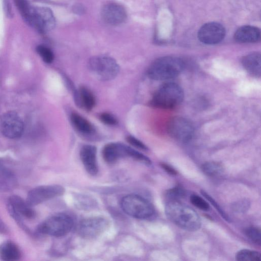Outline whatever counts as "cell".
<instances>
[{
	"mask_svg": "<svg viewBox=\"0 0 261 261\" xmlns=\"http://www.w3.org/2000/svg\"><path fill=\"white\" fill-rule=\"evenodd\" d=\"M16 184V179L12 173L0 165V188L9 190Z\"/></svg>",
	"mask_w": 261,
	"mask_h": 261,
	"instance_id": "cell-22",
	"label": "cell"
},
{
	"mask_svg": "<svg viewBox=\"0 0 261 261\" xmlns=\"http://www.w3.org/2000/svg\"><path fill=\"white\" fill-rule=\"evenodd\" d=\"M70 121L75 130L83 135L89 136L94 133L95 129L92 124L77 113L71 114Z\"/></svg>",
	"mask_w": 261,
	"mask_h": 261,
	"instance_id": "cell-20",
	"label": "cell"
},
{
	"mask_svg": "<svg viewBox=\"0 0 261 261\" xmlns=\"http://www.w3.org/2000/svg\"><path fill=\"white\" fill-rule=\"evenodd\" d=\"M190 199L191 203L198 208L203 211H208L210 210L208 202L199 195L192 194Z\"/></svg>",
	"mask_w": 261,
	"mask_h": 261,
	"instance_id": "cell-28",
	"label": "cell"
},
{
	"mask_svg": "<svg viewBox=\"0 0 261 261\" xmlns=\"http://www.w3.org/2000/svg\"><path fill=\"white\" fill-rule=\"evenodd\" d=\"M100 121L108 125H115L118 123L116 117L109 113H102L99 116Z\"/></svg>",
	"mask_w": 261,
	"mask_h": 261,
	"instance_id": "cell-31",
	"label": "cell"
},
{
	"mask_svg": "<svg viewBox=\"0 0 261 261\" xmlns=\"http://www.w3.org/2000/svg\"><path fill=\"white\" fill-rule=\"evenodd\" d=\"M184 92L177 84L165 83L155 92L151 101L154 107L163 109H172L178 106L183 100Z\"/></svg>",
	"mask_w": 261,
	"mask_h": 261,
	"instance_id": "cell-3",
	"label": "cell"
},
{
	"mask_svg": "<svg viewBox=\"0 0 261 261\" xmlns=\"http://www.w3.org/2000/svg\"><path fill=\"white\" fill-rule=\"evenodd\" d=\"M73 220L68 215L59 213L41 223L37 227L38 232L55 237L67 235L73 226Z\"/></svg>",
	"mask_w": 261,
	"mask_h": 261,
	"instance_id": "cell-4",
	"label": "cell"
},
{
	"mask_svg": "<svg viewBox=\"0 0 261 261\" xmlns=\"http://www.w3.org/2000/svg\"><path fill=\"white\" fill-rule=\"evenodd\" d=\"M201 169L205 174L209 176H218L223 172V168L221 164L212 161L203 163Z\"/></svg>",
	"mask_w": 261,
	"mask_h": 261,
	"instance_id": "cell-23",
	"label": "cell"
},
{
	"mask_svg": "<svg viewBox=\"0 0 261 261\" xmlns=\"http://www.w3.org/2000/svg\"><path fill=\"white\" fill-rule=\"evenodd\" d=\"M23 121L18 114L10 111L4 114L0 119V130L7 138L15 139L20 137L23 132Z\"/></svg>",
	"mask_w": 261,
	"mask_h": 261,
	"instance_id": "cell-9",
	"label": "cell"
},
{
	"mask_svg": "<svg viewBox=\"0 0 261 261\" xmlns=\"http://www.w3.org/2000/svg\"><path fill=\"white\" fill-rule=\"evenodd\" d=\"M28 22L41 33L52 30L56 23L51 10L46 7L32 8Z\"/></svg>",
	"mask_w": 261,
	"mask_h": 261,
	"instance_id": "cell-8",
	"label": "cell"
},
{
	"mask_svg": "<svg viewBox=\"0 0 261 261\" xmlns=\"http://www.w3.org/2000/svg\"><path fill=\"white\" fill-rule=\"evenodd\" d=\"M249 205L248 200H241L232 204V209L237 213H244L248 210Z\"/></svg>",
	"mask_w": 261,
	"mask_h": 261,
	"instance_id": "cell-32",
	"label": "cell"
},
{
	"mask_svg": "<svg viewBox=\"0 0 261 261\" xmlns=\"http://www.w3.org/2000/svg\"><path fill=\"white\" fill-rule=\"evenodd\" d=\"M186 195L185 190L179 186L175 187L167 191L166 196L170 200H178Z\"/></svg>",
	"mask_w": 261,
	"mask_h": 261,
	"instance_id": "cell-29",
	"label": "cell"
},
{
	"mask_svg": "<svg viewBox=\"0 0 261 261\" xmlns=\"http://www.w3.org/2000/svg\"><path fill=\"white\" fill-rule=\"evenodd\" d=\"M184 67L183 61L177 57L166 56L155 60L148 70V76L154 80H166L178 76Z\"/></svg>",
	"mask_w": 261,
	"mask_h": 261,
	"instance_id": "cell-2",
	"label": "cell"
},
{
	"mask_svg": "<svg viewBox=\"0 0 261 261\" xmlns=\"http://www.w3.org/2000/svg\"><path fill=\"white\" fill-rule=\"evenodd\" d=\"M21 256L18 246L13 242L7 241L0 245V258L3 260H18Z\"/></svg>",
	"mask_w": 261,
	"mask_h": 261,
	"instance_id": "cell-21",
	"label": "cell"
},
{
	"mask_svg": "<svg viewBox=\"0 0 261 261\" xmlns=\"http://www.w3.org/2000/svg\"><path fill=\"white\" fill-rule=\"evenodd\" d=\"M225 35L224 27L215 22L204 24L198 33L199 40L206 44H215L221 42Z\"/></svg>",
	"mask_w": 261,
	"mask_h": 261,
	"instance_id": "cell-13",
	"label": "cell"
},
{
	"mask_svg": "<svg viewBox=\"0 0 261 261\" xmlns=\"http://www.w3.org/2000/svg\"><path fill=\"white\" fill-rule=\"evenodd\" d=\"M126 140L130 144L136 148L143 150H146L148 149L147 146L144 143L133 136H127Z\"/></svg>",
	"mask_w": 261,
	"mask_h": 261,
	"instance_id": "cell-33",
	"label": "cell"
},
{
	"mask_svg": "<svg viewBox=\"0 0 261 261\" xmlns=\"http://www.w3.org/2000/svg\"><path fill=\"white\" fill-rule=\"evenodd\" d=\"M165 212L171 222L184 230L195 231L201 227L200 218L195 211L178 200H169Z\"/></svg>",
	"mask_w": 261,
	"mask_h": 261,
	"instance_id": "cell-1",
	"label": "cell"
},
{
	"mask_svg": "<svg viewBox=\"0 0 261 261\" xmlns=\"http://www.w3.org/2000/svg\"><path fill=\"white\" fill-rule=\"evenodd\" d=\"M19 12L24 19L28 22L32 8L27 0H14Z\"/></svg>",
	"mask_w": 261,
	"mask_h": 261,
	"instance_id": "cell-25",
	"label": "cell"
},
{
	"mask_svg": "<svg viewBox=\"0 0 261 261\" xmlns=\"http://www.w3.org/2000/svg\"><path fill=\"white\" fill-rule=\"evenodd\" d=\"M132 149L121 143H109L102 149V157L107 163L113 164L121 158H130Z\"/></svg>",
	"mask_w": 261,
	"mask_h": 261,
	"instance_id": "cell-14",
	"label": "cell"
},
{
	"mask_svg": "<svg viewBox=\"0 0 261 261\" xmlns=\"http://www.w3.org/2000/svg\"><path fill=\"white\" fill-rule=\"evenodd\" d=\"M260 31L256 27L251 25L243 26L234 34L235 40L240 43H253L260 39Z\"/></svg>",
	"mask_w": 261,
	"mask_h": 261,
	"instance_id": "cell-17",
	"label": "cell"
},
{
	"mask_svg": "<svg viewBox=\"0 0 261 261\" xmlns=\"http://www.w3.org/2000/svg\"><path fill=\"white\" fill-rule=\"evenodd\" d=\"M245 234L255 244L260 245V229L259 228L251 226L245 229Z\"/></svg>",
	"mask_w": 261,
	"mask_h": 261,
	"instance_id": "cell-26",
	"label": "cell"
},
{
	"mask_svg": "<svg viewBox=\"0 0 261 261\" xmlns=\"http://www.w3.org/2000/svg\"><path fill=\"white\" fill-rule=\"evenodd\" d=\"M201 194L214 206L217 210L221 217L227 222H230V219L218 203L204 191H201Z\"/></svg>",
	"mask_w": 261,
	"mask_h": 261,
	"instance_id": "cell-30",
	"label": "cell"
},
{
	"mask_svg": "<svg viewBox=\"0 0 261 261\" xmlns=\"http://www.w3.org/2000/svg\"><path fill=\"white\" fill-rule=\"evenodd\" d=\"M65 192L64 187L58 185H44L31 190L27 195L26 201L31 206L60 196Z\"/></svg>",
	"mask_w": 261,
	"mask_h": 261,
	"instance_id": "cell-7",
	"label": "cell"
},
{
	"mask_svg": "<svg viewBox=\"0 0 261 261\" xmlns=\"http://www.w3.org/2000/svg\"><path fill=\"white\" fill-rule=\"evenodd\" d=\"M245 69L250 74L256 77L261 73V57L258 53H252L244 56L242 60Z\"/></svg>",
	"mask_w": 261,
	"mask_h": 261,
	"instance_id": "cell-18",
	"label": "cell"
},
{
	"mask_svg": "<svg viewBox=\"0 0 261 261\" xmlns=\"http://www.w3.org/2000/svg\"><path fill=\"white\" fill-rule=\"evenodd\" d=\"M108 221L102 217L87 218L81 221L78 230L80 235L86 239H92L103 233L108 226Z\"/></svg>",
	"mask_w": 261,
	"mask_h": 261,
	"instance_id": "cell-12",
	"label": "cell"
},
{
	"mask_svg": "<svg viewBox=\"0 0 261 261\" xmlns=\"http://www.w3.org/2000/svg\"><path fill=\"white\" fill-rule=\"evenodd\" d=\"M261 255L259 252L248 249H243L236 255V259L239 261H259Z\"/></svg>",
	"mask_w": 261,
	"mask_h": 261,
	"instance_id": "cell-24",
	"label": "cell"
},
{
	"mask_svg": "<svg viewBox=\"0 0 261 261\" xmlns=\"http://www.w3.org/2000/svg\"><path fill=\"white\" fill-rule=\"evenodd\" d=\"M88 67L92 74L102 81L114 79L119 71L117 62L113 58L106 56L92 57L89 61Z\"/></svg>",
	"mask_w": 261,
	"mask_h": 261,
	"instance_id": "cell-6",
	"label": "cell"
},
{
	"mask_svg": "<svg viewBox=\"0 0 261 261\" xmlns=\"http://www.w3.org/2000/svg\"><path fill=\"white\" fill-rule=\"evenodd\" d=\"M167 129L171 137L184 143L189 141L194 135V127L191 122L181 117L172 118L168 123Z\"/></svg>",
	"mask_w": 261,
	"mask_h": 261,
	"instance_id": "cell-11",
	"label": "cell"
},
{
	"mask_svg": "<svg viewBox=\"0 0 261 261\" xmlns=\"http://www.w3.org/2000/svg\"><path fill=\"white\" fill-rule=\"evenodd\" d=\"M161 167L169 174L175 175L177 174V171L171 166L167 164L162 163L161 165Z\"/></svg>",
	"mask_w": 261,
	"mask_h": 261,
	"instance_id": "cell-34",
	"label": "cell"
},
{
	"mask_svg": "<svg viewBox=\"0 0 261 261\" xmlns=\"http://www.w3.org/2000/svg\"><path fill=\"white\" fill-rule=\"evenodd\" d=\"M36 50L42 60L46 63H51L54 59L53 51L47 47L40 45L37 47Z\"/></svg>",
	"mask_w": 261,
	"mask_h": 261,
	"instance_id": "cell-27",
	"label": "cell"
},
{
	"mask_svg": "<svg viewBox=\"0 0 261 261\" xmlns=\"http://www.w3.org/2000/svg\"><path fill=\"white\" fill-rule=\"evenodd\" d=\"M80 158L87 171L91 175H96L98 172L96 159V148L91 145H85L80 150Z\"/></svg>",
	"mask_w": 261,
	"mask_h": 261,
	"instance_id": "cell-16",
	"label": "cell"
},
{
	"mask_svg": "<svg viewBox=\"0 0 261 261\" xmlns=\"http://www.w3.org/2000/svg\"><path fill=\"white\" fill-rule=\"evenodd\" d=\"M101 16L106 23L116 25L123 23L127 15L122 6L116 3H109L102 8Z\"/></svg>",
	"mask_w": 261,
	"mask_h": 261,
	"instance_id": "cell-15",
	"label": "cell"
},
{
	"mask_svg": "<svg viewBox=\"0 0 261 261\" xmlns=\"http://www.w3.org/2000/svg\"><path fill=\"white\" fill-rule=\"evenodd\" d=\"M75 100L77 105L87 111L91 110L95 105V98L93 93L87 88L81 87L76 92Z\"/></svg>",
	"mask_w": 261,
	"mask_h": 261,
	"instance_id": "cell-19",
	"label": "cell"
},
{
	"mask_svg": "<svg viewBox=\"0 0 261 261\" xmlns=\"http://www.w3.org/2000/svg\"><path fill=\"white\" fill-rule=\"evenodd\" d=\"M27 202L17 195H12L8 200V208L11 216L20 226H25L22 218L33 219L36 216L35 211Z\"/></svg>",
	"mask_w": 261,
	"mask_h": 261,
	"instance_id": "cell-10",
	"label": "cell"
},
{
	"mask_svg": "<svg viewBox=\"0 0 261 261\" xmlns=\"http://www.w3.org/2000/svg\"><path fill=\"white\" fill-rule=\"evenodd\" d=\"M120 205L126 214L137 219L149 218L154 212L152 204L148 200L137 194H129L123 197Z\"/></svg>",
	"mask_w": 261,
	"mask_h": 261,
	"instance_id": "cell-5",
	"label": "cell"
}]
</instances>
